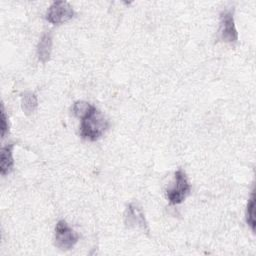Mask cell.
Returning <instances> with one entry per match:
<instances>
[{"label":"cell","instance_id":"1","mask_svg":"<svg viewBox=\"0 0 256 256\" xmlns=\"http://www.w3.org/2000/svg\"><path fill=\"white\" fill-rule=\"evenodd\" d=\"M108 127L109 121L107 118L94 107L88 115L81 119L80 135L85 140L96 141L105 133Z\"/></svg>","mask_w":256,"mask_h":256},{"label":"cell","instance_id":"2","mask_svg":"<svg viewBox=\"0 0 256 256\" xmlns=\"http://www.w3.org/2000/svg\"><path fill=\"white\" fill-rule=\"evenodd\" d=\"M190 191L191 185L186 173L182 169H178L174 174V182L172 186L166 190L167 200L172 205L180 204L189 195Z\"/></svg>","mask_w":256,"mask_h":256},{"label":"cell","instance_id":"3","mask_svg":"<svg viewBox=\"0 0 256 256\" xmlns=\"http://www.w3.org/2000/svg\"><path fill=\"white\" fill-rule=\"evenodd\" d=\"M79 239L78 234L64 220H59L55 227V245L60 250H69Z\"/></svg>","mask_w":256,"mask_h":256},{"label":"cell","instance_id":"4","mask_svg":"<svg viewBox=\"0 0 256 256\" xmlns=\"http://www.w3.org/2000/svg\"><path fill=\"white\" fill-rule=\"evenodd\" d=\"M74 16V10L72 6L66 1H55L47 10L46 19L51 24H62Z\"/></svg>","mask_w":256,"mask_h":256},{"label":"cell","instance_id":"5","mask_svg":"<svg viewBox=\"0 0 256 256\" xmlns=\"http://www.w3.org/2000/svg\"><path fill=\"white\" fill-rule=\"evenodd\" d=\"M219 37L226 43H236L238 40V32L235 26L234 15L232 10H224L220 14Z\"/></svg>","mask_w":256,"mask_h":256},{"label":"cell","instance_id":"6","mask_svg":"<svg viewBox=\"0 0 256 256\" xmlns=\"http://www.w3.org/2000/svg\"><path fill=\"white\" fill-rule=\"evenodd\" d=\"M124 221L128 227H140L148 231V225L140 207L136 204H129L124 213Z\"/></svg>","mask_w":256,"mask_h":256},{"label":"cell","instance_id":"7","mask_svg":"<svg viewBox=\"0 0 256 256\" xmlns=\"http://www.w3.org/2000/svg\"><path fill=\"white\" fill-rule=\"evenodd\" d=\"M13 148H14L13 143H9L1 148L0 172H1V175L3 176L9 174L13 169V165H14Z\"/></svg>","mask_w":256,"mask_h":256},{"label":"cell","instance_id":"8","mask_svg":"<svg viewBox=\"0 0 256 256\" xmlns=\"http://www.w3.org/2000/svg\"><path fill=\"white\" fill-rule=\"evenodd\" d=\"M52 51V35L49 32H46L41 37L38 46H37V56L39 61L46 63L50 59Z\"/></svg>","mask_w":256,"mask_h":256},{"label":"cell","instance_id":"9","mask_svg":"<svg viewBox=\"0 0 256 256\" xmlns=\"http://www.w3.org/2000/svg\"><path fill=\"white\" fill-rule=\"evenodd\" d=\"M22 110L26 115L33 114L38 107V99L36 94L32 92H25L21 97Z\"/></svg>","mask_w":256,"mask_h":256},{"label":"cell","instance_id":"10","mask_svg":"<svg viewBox=\"0 0 256 256\" xmlns=\"http://www.w3.org/2000/svg\"><path fill=\"white\" fill-rule=\"evenodd\" d=\"M246 222L250 226L251 230L255 231L256 221H255V193L252 191L251 196L248 200L247 208H246Z\"/></svg>","mask_w":256,"mask_h":256},{"label":"cell","instance_id":"11","mask_svg":"<svg viewBox=\"0 0 256 256\" xmlns=\"http://www.w3.org/2000/svg\"><path fill=\"white\" fill-rule=\"evenodd\" d=\"M94 107L95 106L86 101H76L72 106V112L77 118L82 119L88 115Z\"/></svg>","mask_w":256,"mask_h":256},{"label":"cell","instance_id":"12","mask_svg":"<svg viewBox=\"0 0 256 256\" xmlns=\"http://www.w3.org/2000/svg\"><path fill=\"white\" fill-rule=\"evenodd\" d=\"M0 123H1V137L4 138L5 135L9 132V122H8V117L5 113V109H4V105L3 103L1 104V118H0Z\"/></svg>","mask_w":256,"mask_h":256}]
</instances>
